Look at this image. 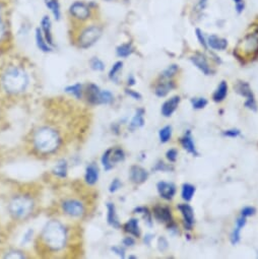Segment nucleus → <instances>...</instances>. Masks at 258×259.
Masks as SVG:
<instances>
[{
	"label": "nucleus",
	"instance_id": "53",
	"mask_svg": "<svg viewBox=\"0 0 258 259\" xmlns=\"http://www.w3.org/2000/svg\"><path fill=\"white\" fill-rule=\"evenodd\" d=\"M32 237H33V230H28L24 236H23V240H22V243L23 244H27L29 243L31 240H32Z\"/></svg>",
	"mask_w": 258,
	"mask_h": 259
},
{
	"label": "nucleus",
	"instance_id": "23",
	"mask_svg": "<svg viewBox=\"0 0 258 259\" xmlns=\"http://www.w3.org/2000/svg\"><path fill=\"white\" fill-rule=\"evenodd\" d=\"M180 143L182 145V147L191 155H195V156H198V152L195 148V145L193 143V139H192V136H191V132L188 130L180 139Z\"/></svg>",
	"mask_w": 258,
	"mask_h": 259
},
{
	"label": "nucleus",
	"instance_id": "35",
	"mask_svg": "<svg viewBox=\"0 0 258 259\" xmlns=\"http://www.w3.org/2000/svg\"><path fill=\"white\" fill-rule=\"evenodd\" d=\"M110 160L113 165L119 162H123L125 160V153L122 149H111Z\"/></svg>",
	"mask_w": 258,
	"mask_h": 259
},
{
	"label": "nucleus",
	"instance_id": "41",
	"mask_svg": "<svg viewBox=\"0 0 258 259\" xmlns=\"http://www.w3.org/2000/svg\"><path fill=\"white\" fill-rule=\"evenodd\" d=\"M113 101H114V96L110 91H108V90L102 91V93H101V105H109Z\"/></svg>",
	"mask_w": 258,
	"mask_h": 259
},
{
	"label": "nucleus",
	"instance_id": "44",
	"mask_svg": "<svg viewBox=\"0 0 258 259\" xmlns=\"http://www.w3.org/2000/svg\"><path fill=\"white\" fill-rule=\"evenodd\" d=\"M4 258H8V259H14V258H25V255L19 252L17 250H10L8 252H6V254L4 255Z\"/></svg>",
	"mask_w": 258,
	"mask_h": 259
},
{
	"label": "nucleus",
	"instance_id": "43",
	"mask_svg": "<svg viewBox=\"0 0 258 259\" xmlns=\"http://www.w3.org/2000/svg\"><path fill=\"white\" fill-rule=\"evenodd\" d=\"M121 186H122V183L120 182V180H119V179H114V180L111 182V184H110V186H109V191L111 192V193H115L116 191H118L119 189H120L121 188Z\"/></svg>",
	"mask_w": 258,
	"mask_h": 259
},
{
	"label": "nucleus",
	"instance_id": "51",
	"mask_svg": "<svg viewBox=\"0 0 258 259\" xmlns=\"http://www.w3.org/2000/svg\"><path fill=\"white\" fill-rule=\"evenodd\" d=\"M223 134H224L225 136L235 138V137H237V136H239V135L241 134V132H240L239 129H230V130H226V131H224Z\"/></svg>",
	"mask_w": 258,
	"mask_h": 259
},
{
	"label": "nucleus",
	"instance_id": "48",
	"mask_svg": "<svg viewBox=\"0 0 258 259\" xmlns=\"http://www.w3.org/2000/svg\"><path fill=\"white\" fill-rule=\"evenodd\" d=\"M154 170H155V171H162V172H164V171L173 170V168L170 167V166H167L164 162H158V163L155 165V167Z\"/></svg>",
	"mask_w": 258,
	"mask_h": 259
},
{
	"label": "nucleus",
	"instance_id": "3",
	"mask_svg": "<svg viewBox=\"0 0 258 259\" xmlns=\"http://www.w3.org/2000/svg\"><path fill=\"white\" fill-rule=\"evenodd\" d=\"M73 28V43L79 50H89L94 47L100 41L104 33L103 26L98 23L96 19Z\"/></svg>",
	"mask_w": 258,
	"mask_h": 259
},
{
	"label": "nucleus",
	"instance_id": "26",
	"mask_svg": "<svg viewBox=\"0 0 258 259\" xmlns=\"http://www.w3.org/2000/svg\"><path fill=\"white\" fill-rule=\"evenodd\" d=\"M10 34V25L6 15L0 16V44L6 41Z\"/></svg>",
	"mask_w": 258,
	"mask_h": 259
},
{
	"label": "nucleus",
	"instance_id": "25",
	"mask_svg": "<svg viewBox=\"0 0 258 259\" xmlns=\"http://www.w3.org/2000/svg\"><path fill=\"white\" fill-rule=\"evenodd\" d=\"M207 44L210 48H212L214 50H225L228 46V41L226 39L219 38L217 36L212 35V36L208 37Z\"/></svg>",
	"mask_w": 258,
	"mask_h": 259
},
{
	"label": "nucleus",
	"instance_id": "21",
	"mask_svg": "<svg viewBox=\"0 0 258 259\" xmlns=\"http://www.w3.org/2000/svg\"><path fill=\"white\" fill-rule=\"evenodd\" d=\"M99 168L96 164H90L86 168V173H85V181L88 185H95L98 180H99Z\"/></svg>",
	"mask_w": 258,
	"mask_h": 259
},
{
	"label": "nucleus",
	"instance_id": "37",
	"mask_svg": "<svg viewBox=\"0 0 258 259\" xmlns=\"http://www.w3.org/2000/svg\"><path fill=\"white\" fill-rule=\"evenodd\" d=\"M172 136V127L171 126H165L164 128H162L158 132V137H160V141L163 144H166L170 141V138Z\"/></svg>",
	"mask_w": 258,
	"mask_h": 259
},
{
	"label": "nucleus",
	"instance_id": "17",
	"mask_svg": "<svg viewBox=\"0 0 258 259\" xmlns=\"http://www.w3.org/2000/svg\"><path fill=\"white\" fill-rule=\"evenodd\" d=\"M179 210L182 213L183 220H184V226L187 230H191L193 224H194V212L193 208L189 205H180L178 207Z\"/></svg>",
	"mask_w": 258,
	"mask_h": 259
},
{
	"label": "nucleus",
	"instance_id": "29",
	"mask_svg": "<svg viewBox=\"0 0 258 259\" xmlns=\"http://www.w3.org/2000/svg\"><path fill=\"white\" fill-rule=\"evenodd\" d=\"M52 172L58 178H61V179L65 178L67 176V172H68L67 162L65 160H60L55 165Z\"/></svg>",
	"mask_w": 258,
	"mask_h": 259
},
{
	"label": "nucleus",
	"instance_id": "56",
	"mask_svg": "<svg viewBox=\"0 0 258 259\" xmlns=\"http://www.w3.org/2000/svg\"><path fill=\"white\" fill-rule=\"evenodd\" d=\"M234 1L236 2V8H237V11L238 12H241L244 8V4H243V1L242 0H234Z\"/></svg>",
	"mask_w": 258,
	"mask_h": 259
},
{
	"label": "nucleus",
	"instance_id": "1",
	"mask_svg": "<svg viewBox=\"0 0 258 259\" xmlns=\"http://www.w3.org/2000/svg\"><path fill=\"white\" fill-rule=\"evenodd\" d=\"M0 84L11 95L24 93L30 85V75L26 68L18 64H8L0 74Z\"/></svg>",
	"mask_w": 258,
	"mask_h": 259
},
{
	"label": "nucleus",
	"instance_id": "36",
	"mask_svg": "<svg viewBox=\"0 0 258 259\" xmlns=\"http://www.w3.org/2000/svg\"><path fill=\"white\" fill-rule=\"evenodd\" d=\"M195 193V187L189 183H185L182 186V198L185 202H190Z\"/></svg>",
	"mask_w": 258,
	"mask_h": 259
},
{
	"label": "nucleus",
	"instance_id": "8",
	"mask_svg": "<svg viewBox=\"0 0 258 259\" xmlns=\"http://www.w3.org/2000/svg\"><path fill=\"white\" fill-rule=\"evenodd\" d=\"M38 27L41 29L49 45L52 46L53 48H56V42L53 34V18L49 13H45L42 15V17L40 18Z\"/></svg>",
	"mask_w": 258,
	"mask_h": 259
},
{
	"label": "nucleus",
	"instance_id": "12",
	"mask_svg": "<svg viewBox=\"0 0 258 259\" xmlns=\"http://www.w3.org/2000/svg\"><path fill=\"white\" fill-rule=\"evenodd\" d=\"M34 39H35L36 47L38 48V50L40 52L49 54V53H52L55 50V48H53L52 46L49 45V43L47 42V40L45 39L41 29H40L39 27H37L34 31Z\"/></svg>",
	"mask_w": 258,
	"mask_h": 259
},
{
	"label": "nucleus",
	"instance_id": "7",
	"mask_svg": "<svg viewBox=\"0 0 258 259\" xmlns=\"http://www.w3.org/2000/svg\"><path fill=\"white\" fill-rule=\"evenodd\" d=\"M234 53H240L244 57H253L258 54V27L242 39Z\"/></svg>",
	"mask_w": 258,
	"mask_h": 259
},
{
	"label": "nucleus",
	"instance_id": "6",
	"mask_svg": "<svg viewBox=\"0 0 258 259\" xmlns=\"http://www.w3.org/2000/svg\"><path fill=\"white\" fill-rule=\"evenodd\" d=\"M34 210V201L27 195H17L11 198L8 204L9 213L17 220L28 217Z\"/></svg>",
	"mask_w": 258,
	"mask_h": 259
},
{
	"label": "nucleus",
	"instance_id": "16",
	"mask_svg": "<svg viewBox=\"0 0 258 259\" xmlns=\"http://www.w3.org/2000/svg\"><path fill=\"white\" fill-rule=\"evenodd\" d=\"M154 215L158 222L164 223V224H171L173 221L171 209L167 207H162V206H155L154 207Z\"/></svg>",
	"mask_w": 258,
	"mask_h": 259
},
{
	"label": "nucleus",
	"instance_id": "27",
	"mask_svg": "<svg viewBox=\"0 0 258 259\" xmlns=\"http://www.w3.org/2000/svg\"><path fill=\"white\" fill-rule=\"evenodd\" d=\"M124 231L126 233H128L129 235L133 236V237H141V229H140V225H138V220L137 218H130L128 222H126V224L124 225Z\"/></svg>",
	"mask_w": 258,
	"mask_h": 259
},
{
	"label": "nucleus",
	"instance_id": "5",
	"mask_svg": "<svg viewBox=\"0 0 258 259\" xmlns=\"http://www.w3.org/2000/svg\"><path fill=\"white\" fill-rule=\"evenodd\" d=\"M60 142L61 139L58 132L49 126L38 128L33 135V146L35 150L43 155L56 152L60 146Z\"/></svg>",
	"mask_w": 258,
	"mask_h": 259
},
{
	"label": "nucleus",
	"instance_id": "38",
	"mask_svg": "<svg viewBox=\"0 0 258 259\" xmlns=\"http://www.w3.org/2000/svg\"><path fill=\"white\" fill-rule=\"evenodd\" d=\"M110 154H111V149L107 150V151L103 154V155H102V157H101V162H102V165H103L105 171H110V170H112L113 167H114V165L112 164V162H111V160H110Z\"/></svg>",
	"mask_w": 258,
	"mask_h": 259
},
{
	"label": "nucleus",
	"instance_id": "58",
	"mask_svg": "<svg viewBox=\"0 0 258 259\" xmlns=\"http://www.w3.org/2000/svg\"><path fill=\"white\" fill-rule=\"evenodd\" d=\"M127 84H128L129 86H133V85L135 84V78H134L132 75H130V76L128 77V79H127Z\"/></svg>",
	"mask_w": 258,
	"mask_h": 259
},
{
	"label": "nucleus",
	"instance_id": "9",
	"mask_svg": "<svg viewBox=\"0 0 258 259\" xmlns=\"http://www.w3.org/2000/svg\"><path fill=\"white\" fill-rule=\"evenodd\" d=\"M61 208L65 214L71 217H81L86 211L83 203L77 199H65L61 204Z\"/></svg>",
	"mask_w": 258,
	"mask_h": 259
},
{
	"label": "nucleus",
	"instance_id": "52",
	"mask_svg": "<svg viewBox=\"0 0 258 259\" xmlns=\"http://www.w3.org/2000/svg\"><path fill=\"white\" fill-rule=\"evenodd\" d=\"M125 93H126L129 97H131L132 99L138 100V101H140V100H142V98H143L140 93H137V92H135V91H133V90H130V89H126V90H125Z\"/></svg>",
	"mask_w": 258,
	"mask_h": 259
},
{
	"label": "nucleus",
	"instance_id": "59",
	"mask_svg": "<svg viewBox=\"0 0 258 259\" xmlns=\"http://www.w3.org/2000/svg\"><path fill=\"white\" fill-rule=\"evenodd\" d=\"M101 1H103V2H107V3H110V2H114V1H116V0H101Z\"/></svg>",
	"mask_w": 258,
	"mask_h": 259
},
{
	"label": "nucleus",
	"instance_id": "40",
	"mask_svg": "<svg viewBox=\"0 0 258 259\" xmlns=\"http://www.w3.org/2000/svg\"><path fill=\"white\" fill-rule=\"evenodd\" d=\"M178 70H179V67H178L177 65L173 64L171 66H169L167 69H165L161 75H160V78H163V79H170L171 77H173L177 72Z\"/></svg>",
	"mask_w": 258,
	"mask_h": 259
},
{
	"label": "nucleus",
	"instance_id": "30",
	"mask_svg": "<svg viewBox=\"0 0 258 259\" xmlns=\"http://www.w3.org/2000/svg\"><path fill=\"white\" fill-rule=\"evenodd\" d=\"M227 95H228V85H227V83L225 81H223L220 84V86L217 87L216 91L214 92V94L212 96V99H213L214 102L219 103V102L224 101V100L227 97Z\"/></svg>",
	"mask_w": 258,
	"mask_h": 259
},
{
	"label": "nucleus",
	"instance_id": "20",
	"mask_svg": "<svg viewBox=\"0 0 258 259\" xmlns=\"http://www.w3.org/2000/svg\"><path fill=\"white\" fill-rule=\"evenodd\" d=\"M161 79L162 81L155 86V94L157 97L163 98V97L167 96L171 92V90H173L175 88V84H174V82L170 81V79H163V78H161Z\"/></svg>",
	"mask_w": 258,
	"mask_h": 259
},
{
	"label": "nucleus",
	"instance_id": "22",
	"mask_svg": "<svg viewBox=\"0 0 258 259\" xmlns=\"http://www.w3.org/2000/svg\"><path fill=\"white\" fill-rule=\"evenodd\" d=\"M107 222L111 227L115 229H119L121 227V224L119 222V218L116 212V207L112 203L107 204Z\"/></svg>",
	"mask_w": 258,
	"mask_h": 259
},
{
	"label": "nucleus",
	"instance_id": "2",
	"mask_svg": "<svg viewBox=\"0 0 258 259\" xmlns=\"http://www.w3.org/2000/svg\"><path fill=\"white\" fill-rule=\"evenodd\" d=\"M98 10L96 0H72L66 7V15L72 27H76L95 21Z\"/></svg>",
	"mask_w": 258,
	"mask_h": 259
},
{
	"label": "nucleus",
	"instance_id": "4",
	"mask_svg": "<svg viewBox=\"0 0 258 259\" xmlns=\"http://www.w3.org/2000/svg\"><path fill=\"white\" fill-rule=\"evenodd\" d=\"M67 231L64 225L56 220L49 221L44 226L41 233L43 242L53 251L63 249L67 242Z\"/></svg>",
	"mask_w": 258,
	"mask_h": 259
},
{
	"label": "nucleus",
	"instance_id": "14",
	"mask_svg": "<svg viewBox=\"0 0 258 259\" xmlns=\"http://www.w3.org/2000/svg\"><path fill=\"white\" fill-rule=\"evenodd\" d=\"M156 188L160 196L166 199V201H171V199L174 197V195L176 194V186L171 182H165V181L158 182L156 184Z\"/></svg>",
	"mask_w": 258,
	"mask_h": 259
},
{
	"label": "nucleus",
	"instance_id": "10",
	"mask_svg": "<svg viewBox=\"0 0 258 259\" xmlns=\"http://www.w3.org/2000/svg\"><path fill=\"white\" fill-rule=\"evenodd\" d=\"M235 91L239 95H241L247 99L245 102V106L248 109H250L252 111H257V104L255 102L254 95L252 93L250 86L247 83H245V82L237 83V85L235 86Z\"/></svg>",
	"mask_w": 258,
	"mask_h": 259
},
{
	"label": "nucleus",
	"instance_id": "45",
	"mask_svg": "<svg viewBox=\"0 0 258 259\" xmlns=\"http://www.w3.org/2000/svg\"><path fill=\"white\" fill-rule=\"evenodd\" d=\"M177 156H178V152H177L176 150H174V149L169 150V151L167 152V154H166V157L168 158V161H170L171 163L176 162Z\"/></svg>",
	"mask_w": 258,
	"mask_h": 259
},
{
	"label": "nucleus",
	"instance_id": "32",
	"mask_svg": "<svg viewBox=\"0 0 258 259\" xmlns=\"http://www.w3.org/2000/svg\"><path fill=\"white\" fill-rule=\"evenodd\" d=\"M65 93L71 95L72 97L76 98V99H82L83 98V93H84V86L81 83H76L70 86H67L64 89Z\"/></svg>",
	"mask_w": 258,
	"mask_h": 259
},
{
	"label": "nucleus",
	"instance_id": "33",
	"mask_svg": "<svg viewBox=\"0 0 258 259\" xmlns=\"http://www.w3.org/2000/svg\"><path fill=\"white\" fill-rule=\"evenodd\" d=\"M123 68V62L121 60H119V61H116L112 67L110 68L109 70V73H108V77L110 81H112L113 83H118V76H119V73L121 72Z\"/></svg>",
	"mask_w": 258,
	"mask_h": 259
},
{
	"label": "nucleus",
	"instance_id": "28",
	"mask_svg": "<svg viewBox=\"0 0 258 259\" xmlns=\"http://www.w3.org/2000/svg\"><path fill=\"white\" fill-rule=\"evenodd\" d=\"M115 52H116V55L119 58H127V57H129L130 55L133 54L134 47L130 42L123 43V44H120V45L116 47Z\"/></svg>",
	"mask_w": 258,
	"mask_h": 259
},
{
	"label": "nucleus",
	"instance_id": "31",
	"mask_svg": "<svg viewBox=\"0 0 258 259\" xmlns=\"http://www.w3.org/2000/svg\"><path fill=\"white\" fill-rule=\"evenodd\" d=\"M145 110L144 109H137L135 112V115L133 116L132 120L130 122V129H135V128H140L144 126L145 124Z\"/></svg>",
	"mask_w": 258,
	"mask_h": 259
},
{
	"label": "nucleus",
	"instance_id": "19",
	"mask_svg": "<svg viewBox=\"0 0 258 259\" xmlns=\"http://www.w3.org/2000/svg\"><path fill=\"white\" fill-rule=\"evenodd\" d=\"M191 61L192 63L200 69L201 71H203L206 75H209L211 73V69L207 63L206 58L202 55V54H195L191 57Z\"/></svg>",
	"mask_w": 258,
	"mask_h": 259
},
{
	"label": "nucleus",
	"instance_id": "46",
	"mask_svg": "<svg viewBox=\"0 0 258 259\" xmlns=\"http://www.w3.org/2000/svg\"><path fill=\"white\" fill-rule=\"evenodd\" d=\"M8 10V1L7 0H0V16L6 15Z\"/></svg>",
	"mask_w": 258,
	"mask_h": 259
},
{
	"label": "nucleus",
	"instance_id": "55",
	"mask_svg": "<svg viewBox=\"0 0 258 259\" xmlns=\"http://www.w3.org/2000/svg\"><path fill=\"white\" fill-rule=\"evenodd\" d=\"M135 244L134 239L132 237H126L123 239V245L126 247H131Z\"/></svg>",
	"mask_w": 258,
	"mask_h": 259
},
{
	"label": "nucleus",
	"instance_id": "15",
	"mask_svg": "<svg viewBox=\"0 0 258 259\" xmlns=\"http://www.w3.org/2000/svg\"><path fill=\"white\" fill-rule=\"evenodd\" d=\"M149 178V172L141 166H132L130 168V180L135 184L145 183Z\"/></svg>",
	"mask_w": 258,
	"mask_h": 259
},
{
	"label": "nucleus",
	"instance_id": "42",
	"mask_svg": "<svg viewBox=\"0 0 258 259\" xmlns=\"http://www.w3.org/2000/svg\"><path fill=\"white\" fill-rule=\"evenodd\" d=\"M191 103L194 109L200 110V109H204L207 105V100L205 98H197V99H193Z\"/></svg>",
	"mask_w": 258,
	"mask_h": 259
},
{
	"label": "nucleus",
	"instance_id": "13",
	"mask_svg": "<svg viewBox=\"0 0 258 259\" xmlns=\"http://www.w3.org/2000/svg\"><path fill=\"white\" fill-rule=\"evenodd\" d=\"M102 90L95 84H89L86 89V97L91 105H101Z\"/></svg>",
	"mask_w": 258,
	"mask_h": 259
},
{
	"label": "nucleus",
	"instance_id": "47",
	"mask_svg": "<svg viewBox=\"0 0 258 259\" xmlns=\"http://www.w3.org/2000/svg\"><path fill=\"white\" fill-rule=\"evenodd\" d=\"M196 37L198 39V41H200V43L204 46V48H207V42L206 41V39H205V36L203 35V32L200 30V29H196Z\"/></svg>",
	"mask_w": 258,
	"mask_h": 259
},
{
	"label": "nucleus",
	"instance_id": "24",
	"mask_svg": "<svg viewBox=\"0 0 258 259\" xmlns=\"http://www.w3.org/2000/svg\"><path fill=\"white\" fill-rule=\"evenodd\" d=\"M236 228L234 229L232 235H231V242L232 244H237L238 242H239L240 240V233H241V230L244 228V226L246 225V216L242 215L239 216L237 218L236 221Z\"/></svg>",
	"mask_w": 258,
	"mask_h": 259
},
{
	"label": "nucleus",
	"instance_id": "39",
	"mask_svg": "<svg viewBox=\"0 0 258 259\" xmlns=\"http://www.w3.org/2000/svg\"><path fill=\"white\" fill-rule=\"evenodd\" d=\"M135 213H142L144 215V218L146 220V222L148 223V225L151 227L153 225V221H152V213L150 212L149 208L144 207H138L134 209Z\"/></svg>",
	"mask_w": 258,
	"mask_h": 259
},
{
	"label": "nucleus",
	"instance_id": "50",
	"mask_svg": "<svg viewBox=\"0 0 258 259\" xmlns=\"http://www.w3.org/2000/svg\"><path fill=\"white\" fill-rule=\"evenodd\" d=\"M256 212V209L252 207H244L242 210H241V214L244 215V216H251V215H254Z\"/></svg>",
	"mask_w": 258,
	"mask_h": 259
},
{
	"label": "nucleus",
	"instance_id": "49",
	"mask_svg": "<svg viewBox=\"0 0 258 259\" xmlns=\"http://www.w3.org/2000/svg\"><path fill=\"white\" fill-rule=\"evenodd\" d=\"M111 250H112L113 253L117 254L118 256H120L121 258H124V257H125V250H124V248L121 247V246H113V247L111 248Z\"/></svg>",
	"mask_w": 258,
	"mask_h": 259
},
{
	"label": "nucleus",
	"instance_id": "34",
	"mask_svg": "<svg viewBox=\"0 0 258 259\" xmlns=\"http://www.w3.org/2000/svg\"><path fill=\"white\" fill-rule=\"evenodd\" d=\"M89 66L92 70L97 72H102L105 70L106 64L100 57L93 56L89 60Z\"/></svg>",
	"mask_w": 258,
	"mask_h": 259
},
{
	"label": "nucleus",
	"instance_id": "54",
	"mask_svg": "<svg viewBox=\"0 0 258 259\" xmlns=\"http://www.w3.org/2000/svg\"><path fill=\"white\" fill-rule=\"evenodd\" d=\"M157 244H158V249H160L161 251H165L168 248V242L164 237H161L160 239H158Z\"/></svg>",
	"mask_w": 258,
	"mask_h": 259
},
{
	"label": "nucleus",
	"instance_id": "57",
	"mask_svg": "<svg viewBox=\"0 0 258 259\" xmlns=\"http://www.w3.org/2000/svg\"><path fill=\"white\" fill-rule=\"evenodd\" d=\"M152 239H153V235H150V234H148V235H146L145 236V239H144V241H145V243L146 244H150L151 243V241H152Z\"/></svg>",
	"mask_w": 258,
	"mask_h": 259
},
{
	"label": "nucleus",
	"instance_id": "11",
	"mask_svg": "<svg viewBox=\"0 0 258 259\" xmlns=\"http://www.w3.org/2000/svg\"><path fill=\"white\" fill-rule=\"evenodd\" d=\"M45 8L54 22H60L63 18V8L61 0H42Z\"/></svg>",
	"mask_w": 258,
	"mask_h": 259
},
{
	"label": "nucleus",
	"instance_id": "18",
	"mask_svg": "<svg viewBox=\"0 0 258 259\" xmlns=\"http://www.w3.org/2000/svg\"><path fill=\"white\" fill-rule=\"evenodd\" d=\"M180 103V97L179 96H174L168 101H166L162 106V115L165 117H170L179 106Z\"/></svg>",
	"mask_w": 258,
	"mask_h": 259
}]
</instances>
